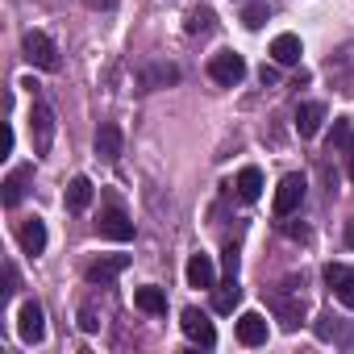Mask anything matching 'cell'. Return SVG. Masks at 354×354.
<instances>
[{"label": "cell", "mask_w": 354, "mask_h": 354, "mask_svg": "<svg viewBox=\"0 0 354 354\" xmlns=\"http://www.w3.org/2000/svg\"><path fill=\"white\" fill-rule=\"evenodd\" d=\"M84 5H88V9H113L117 0H84Z\"/></svg>", "instance_id": "obj_29"}, {"label": "cell", "mask_w": 354, "mask_h": 354, "mask_svg": "<svg viewBox=\"0 0 354 354\" xmlns=\"http://www.w3.org/2000/svg\"><path fill=\"white\" fill-rule=\"evenodd\" d=\"M238 196L250 201V205L263 196V171L259 167H242V175H238Z\"/></svg>", "instance_id": "obj_22"}, {"label": "cell", "mask_w": 354, "mask_h": 354, "mask_svg": "<svg viewBox=\"0 0 354 354\" xmlns=\"http://www.w3.org/2000/svg\"><path fill=\"white\" fill-rule=\"evenodd\" d=\"M96 158H104V162L121 158V129L117 125H100L96 129Z\"/></svg>", "instance_id": "obj_18"}, {"label": "cell", "mask_w": 354, "mask_h": 354, "mask_svg": "<svg viewBox=\"0 0 354 354\" xmlns=\"http://www.w3.org/2000/svg\"><path fill=\"white\" fill-rule=\"evenodd\" d=\"M184 30H188V34H209V30H213V13H209V9H192L188 21H184Z\"/></svg>", "instance_id": "obj_25"}, {"label": "cell", "mask_w": 354, "mask_h": 354, "mask_svg": "<svg viewBox=\"0 0 354 354\" xmlns=\"http://www.w3.org/2000/svg\"><path fill=\"white\" fill-rule=\"evenodd\" d=\"M350 180H354V150H350Z\"/></svg>", "instance_id": "obj_31"}, {"label": "cell", "mask_w": 354, "mask_h": 354, "mask_svg": "<svg viewBox=\"0 0 354 354\" xmlns=\"http://www.w3.org/2000/svg\"><path fill=\"white\" fill-rule=\"evenodd\" d=\"M325 283L333 288V296H337L346 308H354V271H350L346 263H329V267H325Z\"/></svg>", "instance_id": "obj_10"}, {"label": "cell", "mask_w": 354, "mask_h": 354, "mask_svg": "<svg viewBox=\"0 0 354 354\" xmlns=\"http://www.w3.org/2000/svg\"><path fill=\"white\" fill-rule=\"evenodd\" d=\"M333 150H354V133H350V121H333V133H329V154Z\"/></svg>", "instance_id": "obj_23"}, {"label": "cell", "mask_w": 354, "mask_h": 354, "mask_svg": "<svg viewBox=\"0 0 354 354\" xmlns=\"http://www.w3.org/2000/svg\"><path fill=\"white\" fill-rule=\"evenodd\" d=\"M30 138H34V154H50V146H55V113L38 96H34V109H30Z\"/></svg>", "instance_id": "obj_2"}, {"label": "cell", "mask_w": 354, "mask_h": 354, "mask_svg": "<svg viewBox=\"0 0 354 354\" xmlns=\"http://www.w3.org/2000/svg\"><path fill=\"white\" fill-rule=\"evenodd\" d=\"M21 50H26V59H30L34 67H42V71H59V46H55L42 30H30V34L21 38Z\"/></svg>", "instance_id": "obj_3"}, {"label": "cell", "mask_w": 354, "mask_h": 354, "mask_svg": "<svg viewBox=\"0 0 354 354\" xmlns=\"http://www.w3.org/2000/svg\"><path fill=\"white\" fill-rule=\"evenodd\" d=\"M346 246H354V217L346 221Z\"/></svg>", "instance_id": "obj_30"}, {"label": "cell", "mask_w": 354, "mask_h": 354, "mask_svg": "<svg viewBox=\"0 0 354 354\" xmlns=\"http://www.w3.org/2000/svg\"><path fill=\"white\" fill-rule=\"evenodd\" d=\"M96 230H100V238H109V242H133V221H129L117 205H109V209L100 213Z\"/></svg>", "instance_id": "obj_7"}, {"label": "cell", "mask_w": 354, "mask_h": 354, "mask_svg": "<svg viewBox=\"0 0 354 354\" xmlns=\"http://www.w3.org/2000/svg\"><path fill=\"white\" fill-rule=\"evenodd\" d=\"M304 175H283L279 180V188H275V201H271V209H275V217H292L296 209H300V201H304Z\"/></svg>", "instance_id": "obj_4"}, {"label": "cell", "mask_w": 354, "mask_h": 354, "mask_svg": "<svg viewBox=\"0 0 354 354\" xmlns=\"http://www.w3.org/2000/svg\"><path fill=\"white\" fill-rule=\"evenodd\" d=\"M321 121H325V104L308 100V104H300V109H296V133H300V138H317Z\"/></svg>", "instance_id": "obj_17"}, {"label": "cell", "mask_w": 354, "mask_h": 354, "mask_svg": "<svg viewBox=\"0 0 354 354\" xmlns=\"http://www.w3.org/2000/svg\"><path fill=\"white\" fill-rule=\"evenodd\" d=\"M175 80H180V67L167 63V59H154V63H146V67H142V88H146V92L171 88Z\"/></svg>", "instance_id": "obj_11"}, {"label": "cell", "mask_w": 354, "mask_h": 354, "mask_svg": "<svg viewBox=\"0 0 354 354\" xmlns=\"http://www.w3.org/2000/svg\"><path fill=\"white\" fill-rule=\"evenodd\" d=\"M300 55H304V46H300V38H296V34H279V38L271 42V59H275L279 67H296V63H300Z\"/></svg>", "instance_id": "obj_16"}, {"label": "cell", "mask_w": 354, "mask_h": 354, "mask_svg": "<svg viewBox=\"0 0 354 354\" xmlns=\"http://www.w3.org/2000/svg\"><path fill=\"white\" fill-rule=\"evenodd\" d=\"M30 175H34V167H13V171H9V180L0 184V188H5V205H9V209H17L21 196L30 192Z\"/></svg>", "instance_id": "obj_15"}, {"label": "cell", "mask_w": 354, "mask_h": 354, "mask_svg": "<svg viewBox=\"0 0 354 354\" xmlns=\"http://www.w3.org/2000/svg\"><path fill=\"white\" fill-rule=\"evenodd\" d=\"M317 337H321V342H346L350 329L337 325V317H321V321H317Z\"/></svg>", "instance_id": "obj_24"}, {"label": "cell", "mask_w": 354, "mask_h": 354, "mask_svg": "<svg viewBox=\"0 0 354 354\" xmlns=\"http://www.w3.org/2000/svg\"><path fill=\"white\" fill-rule=\"evenodd\" d=\"M184 275H188V288H217V267L209 254H192Z\"/></svg>", "instance_id": "obj_12"}, {"label": "cell", "mask_w": 354, "mask_h": 354, "mask_svg": "<svg viewBox=\"0 0 354 354\" xmlns=\"http://www.w3.org/2000/svg\"><path fill=\"white\" fill-rule=\"evenodd\" d=\"M125 267H129V254H109V259H96V263L84 271V279H88L92 288H109Z\"/></svg>", "instance_id": "obj_9"}, {"label": "cell", "mask_w": 354, "mask_h": 354, "mask_svg": "<svg viewBox=\"0 0 354 354\" xmlns=\"http://www.w3.org/2000/svg\"><path fill=\"white\" fill-rule=\"evenodd\" d=\"M180 325H184V333H188L196 346H205V350H213V346H217V329H213V321H209L201 308H184Z\"/></svg>", "instance_id": "obj_8"}, {"label": "cell", "mask_w": 354, "mask_h": 354, "mask_svg": "<svg viewBox=\"0 0 354 354\" xmlns=\"http://www.w3.org/2000/svg\"><path fill=\"white\" fill-rule=\"evenodd\" d=\"M221 263H225V275H238V250L234 246H225V259Z\"/></svg>", "instance_id": "obj_28"}, {"label": "cell", "mask_w": 354, "mask_h": 354, "mask_svg": "<svg viewBox=\"0 0 354 354\" xmlns=\"http://www.w3.org/2000/svg\"><path fill=\"white\" fill-rule=\"evenodd\" d=\"M209 75H213V84L234 88V84H242V75H246V59L234 55V50H221V55L209 59Z\"/></svg>", "instance_id": "obj_5"}, {"label": "cell", "mask_w": 354, "mask_h": 354, "mask_svg": "<svg viewBox=\"0 0 354 354\" xmlns=\"http://www.w3.org/2000/svg\"><path fill=\"white\" fill-rule=\"evenodd\" d=\"M88 205H92V180H88V175H75V180L67 184V209L84 213Z\"/></svg>", "instance_id": "obj_21"}, {"label": "cell", "mask_w": 354, "mask_h": 354, "mask_svg": "<svg viewBox=\"0 0 354 354\" xmlns=\"http://www.w3.org/2000/svg\"><path fill=\"white\" fill-rule=\"evenodd\" d=\"M238 342L242 346H263L267 342V317L263 313H242L238 317Z\"/></svg>", "instance_id": "obj_14"}, {"label": "cell", "mask_w": 354, "mask_h": 354, "mask_svg": "<svg viewBox=\"0 0 354 354\" xmlns=\"http://www.w3.org/2000/svg\"><path fill=\"white\" fill-rule=\"evenodd\" d=\"M17 333H21L26 346H38L46 337V317H42V304L38 300H26L17 308Z\"/></svg>", "instance_id": "obj_6"}, {"label": "cell", "mask_w": 354, "mask_h": 354, "mask_svg": "<svg viewBox=\"0 0 354 354\" xmlns=\"http://www.w3.org/2000/svg\"><path fill=\"white\" fill-rule=\"evenodd\" d=\"M133 304H138L142 313H150V317H162V313H167V292L154 288V283H142V288L133 292Z\"/></svg>", "instance_id": "obj_19"}, {"label": "cell", "mask_w": 354, "mask_h": 354, "mask_svg": "<svg viewBox=\"0 0 354 354\" xmlns=\"http://www.w3.org/2000/svg\"><path fill=\"white\" fill-rule=\"evenodd\" d=\"M80 329H84V333H96V329H100V313H96V304H84V308H80Z\"/></svg>", "instance_id": "obj_26"}, {"label": "cell", "mask_w": 354, "mask_h": 354, "mask_svg": "<svg viewBox=\"0 0 354 354\" xmlns=\"http://www.w3.org/2000/svg\"><path fill=\"white\" fill-rule=\"evenodd\" d=\"M238 304H242V288H238V275H230L225 283L213 288V308L217 313H234Z\"/></svg>", "instance_id": "obj_20"}, {"label": "cell", "mask_w": 354, "mask_h": 354, "mask_svg": "<svg viewBox=\"0 0 354 354\" xmlns=\"http://www.w3.org/2000/svg\"><path fill=\"white\" fill-rule=\"evenodd\" d=\"M242 21H246V30H263V21H267V9H263V5H250V9L242 13Z\"/></svg>", "instance_id": "obj_27"}, {"label": "cell", "mask_w": 354, "mask_h": 354, "mask_svg": "<svg viewBox=\"0 0 354 354\" xmlns=\"http://www.w3.org/2000/svg\"><path fill=\"white\" fill-rule=\"evenodd\" d=\"M17 238H21V250L38 259V254L46 250V221H42V217H30V221H21Z\"/></svg>", "instance_id": "obj_13"}, {"label": "cell", "mask_w": 354, "mask_h": 354, "mask_svg": "<svg viewBox=\"0 0 354 354\" xmlns=\"http://www.w3.org/2000/svg\"><path fill=\"white\" fill-rule=\"evenodd\" d=\"M267 304H271V313H275V321H279V329H300V321H304V296H300V288H296V279H288L283 288H275L271 296H267Z\"/></svg>", "instance_id": "obj_1"}]
</instances>
